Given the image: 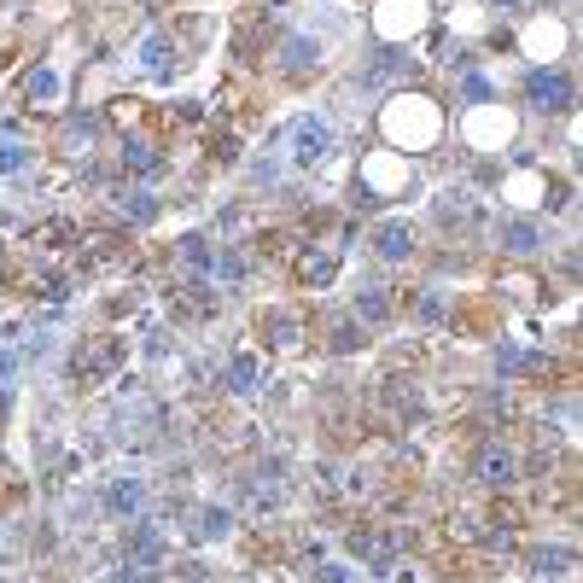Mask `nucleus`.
<instances>
[{"mask_svg":"<svg viewBox=\"0 0 583 583\" xmlns=\"http://www.w3.org/2000/svg\"><path fill=\"white\" fill-rule=\"evenodd\" d=\"M309 65H321V47L304 41V35H298V41H286V70H309Z\"/></svg>","mask_w":583,"mask_h":583,"instance_id":"10","label":"nucleus"},{"mask_svg":"<svg viewBox=\"0 0 583 583\" xmlns=\"http://www.w3.org/2000/svg\"><path fill=\"white\" fill-rule=\"evenodd\" d=\"M123 216H129V222H152V216H158L152 193H129V199H123Z\"/></svg>","mask_w":583,"mask_h":583,"instance_id":"15","label":"nucleus"},{"mask_svg":"<svg viewBox=\"0 0 583 583\" xmlns=\"http://www.w3.org/2000/svg\"><path fill=\"white\" fill-rule=\"evenodd\" d=\"M496 6H519V0H496Z\"/></svg>","mask_w":583,"mask_h":583,"instance_id":"21","label":"nucleus"},{"mask_svg":"<svg viewBox=\"0 0 583 583\" xmlns=\"http://www.w3.org/2000/svg\"><path fill=\"white\" fill-rule=\"evenodd\" d=\"M374 245H379V257L403 263V257H414V228H409V222H379Z\"/></svg>","mask_w":583,"mask_h":583,"instance_id":"6","label":"nucleus"},{"mask_svg":"<svg viewBox=\"0 0 583 583\" xmlns=\"http://www.w3.org/2000/svg\"><path fill=\"white\" fill-rule=\"evenodd\" d=\"M30 164V146L24 140H0V175H18Z\"/></svg>","mask_w":583,"mask_h":583,"instance_id":"12","label":"nucleus"},{"mask_svg":"<svg viewBox=\"0 0 583 583\" xmlns=\"http://www.w3.org/2000/svg\"><path fill=\"white\" fill-rule=\"evenodd\" d=\"M432 100H420V111H414V146H426V140L438 135V117L426 111ZM385 129L397 140H409V111H403V100H391V111H385Z\"/></svg>","mask_w":583,"mask_h":583,"instance_id":"3","label":"nucleus"},{"mask_svg":"<svg viewBox=\"0 0 583 583\" xmlns=\"http://www.w3.org/2000/svg\"><path fill=\"white\" fill-rule=\"evenodd\" d=\"M24 94H30V100H59V76L47 65H35L30 76H24Z\"/></svg>","mask_w":583,"mask_h":583,"instance_id":"9","label":"nucleus"},{"mask_svg":"<svg viewBox=\"0 0 583 583\" xmlns=\"http://www.w3.org/2000/svg\"><path fill=\"white\" fill-rule=\"evenodd\" d=\"M140 502H146V484L140 479H117L105 490V508H111V514H140Z\"/></svg>","mask_w":583,"mask_h":583,"instance_id":"8","label":"nucleus"},{"mask_svg":"<svg viewBox=\"0 0 583 583\" xmlns=\"http://www.w3.org/2000/svg\"><path fill=\"white\" fill-rule=\"evenodd\" d=\"M228 379H234L228 391H257V362H251V356H234V362H228Z\"/></svg>","mask_w":583,"mask_h":583,"instance_id":"13","label":"nucleus"},{"mask_svg":"<svg viewBox=\"0 0 583 583\" xmlns=\"http://www.w3.org/2000/svg\"><path fill=\"white\" fill-rule=\"evenodd\" d=\"M461 100H467V105H484V100H496V88H490L484 76H467V82H461Z\"/></svg>","mask_w":583,"mask_h":583,"instance_id":"18","label":"nucleus"},{"mask_svg":"<svg viewBox=\"0 0 583 583\" xmlns=\"http://www.w3.org/2000/svg\"><path fill=\"white\" fill-rule=\"evenodd\" d=\"M327 152H333V129H327L321 117H298V123H292V158H298V164H321Z\"/></svg>","mask_w":583,"mask_h":583,"instance_id":"2","label":"nucleus"},{"mask_svg":"<svg viewBox=\"0 0 583 583\" xmlns=\"http://www.w3.org/2000/svg\"><path fill=\"white\" fill-rule=\"evenodd\" d=\"M514 473H519V461H514V449H502V444H484L479 449V479L484 484H514Z\"/></svg>","mask_w":583,"mask_h":583,"instance_id":"4","label":"nucleus"},{"mask_svg":"<svg viewBox=\"0 0 583 583\" xmlns=\"http://www.w3.org/2000/svg\"><path fill=\"white\" fill-rule=\"evenodd\" d=\"M181 263H187V269H210L216 257H210V245L199 240V234H187V240H181Z\"/></svg>","mask_w":583,"mask_h":583,"instance_id":"14","label":"nucleus"},{"mask_svg":"<svg viewBox=\"0 0 583 583\" xmlns=\"http://www.w3.org/2000/svg\"><path fill=\"white\" fill-rule=\"evenodd\" d=\"M496 240H502V251H514V257H531V251L543 245V234H537V222L514 216V222H502V228H496Z\"/></svg>","mask_w":583,"mask_h":583,"instance_id":"7","label":"nucleus"},{"mask_svg":"<svg viewBox=\"0 0 583 583\" xmlns=\"http://www.w3.org/2000/svg\"><path fill=\"white\" fill-rule=\"evenodd\" d=\"M356 315H362V321H385V315H391V304H385L379 292H362V298H356Z\"/></svg>","mask_w":583,"mask_h":583,"instance_id":"17","label":"nucleus"},{"mask_svg":"<svg viewBox=\"0 0 583 583\" xmlns=\"http://www.w3.org/2000/svg\"><path fill=\"white\" fill-rule=\"evenodd\" d=\"M321 583H350V572H344V566H327V572H321Z\"/></svg>","mask_w":583,"mask_h":583,"instance_id":"20","label":"nucleus"},{"mask_svg":"<svg viewBox=\"0 0 583 583\" xmlns=\"http://www.w3.org/2000/svg\"><path fill=\"white\" fill-rule=\"evenodd\" d=\"M123 549H129V566H152V560L164 554V537H158V525L135 519V525H129V543H123Z\"/></svg>","mask_w":583,"mask_h":583,"instance_id":"5","label":"nucleus"},{"mask_svg":"<svg viewBox=\"0 0 583 583\" xmlns=\"http://www.w3.org/2000/svg\"><path fill=\"white\" fill-rule=\"evenodd\" d=\"M228 525H234V519H228V508H205V514H199V537H222Z\"/></svg>","mask_w":583,"mask_h":583,"instance_id":"16","label":"nucleus"},{"mask_svg":"<svg viewBox=\"0 0 583 583\" xmlns=\"http://www.w3.org/2000/svg\"><path fill=\"white\" fill-rule=\"evenodd\" d=\"M333 269H339V263H333V257H327V251H321V257H315V251H309L304 263H298V275H304V280H315V286H327V280H333Z\"/></svg>","mask_w":583,"mask_h":583,"instance_id":"11","label":"nucleus"},{"mask_svg":"<svg viewBox=\"0 0 583 583\" xmlns=\"http://www.w3.org/2000/svg\"><path fill=\"white\" fill-rule=\"evenodd\" d=\"M566 560H572L566 549H537V572H549L554 578V566H566Z\"/></svg>","mask_w":583,"mask_h":583,"instance_id":"19","label":"nucleus"},{"mask_svg":"<svg viewBox=\"0 0 583 583\" xmlns=\"http://www.w3.org/2000/svg\"><path fill=\"white\" fill-rule=\"evenodd\" d=\"M525 100L537 105V111H566V105H572V70H531V76H525Z\"/></svg>","mask_w":583,"mask_h":583,"instance_id":"1","label":"nucleus"}]
</instances>
